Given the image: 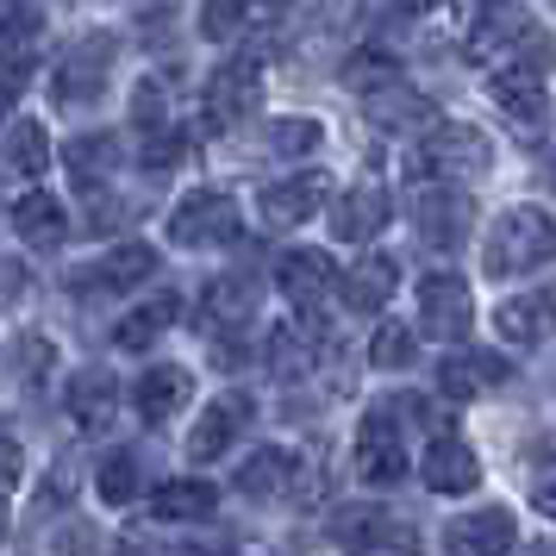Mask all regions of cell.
Wrapping results in <instances>:
<instances>
[{
	"label": "cell",
	"instance_id": "obj_1",
	"mask_svg": "<svg viewBox=\"0 0 556 556\" xmlns=\"http://www.w3.org/2000/svg\"><path fill=\"white\" fill-rule=\"evenodd\" d=\"M463 51L476 56V63H494V70H506V63L551 70L556 63V45L538 31V20H531L519 0H488L476 13V26H469V45Z\"/></svg>",
	"mask_w": 556,
	"mask_h": 556
},
{
	"label": "cell",
	"instance_id": "obj_2",
	"mask_svg": "<svg viewBox=\"0 0 556 556\" xmlns=\"http://www.w3.org/2000/svg\"><path fill=\"white\" fill-rule=\"evenodd\" d=\"M488 163H494V144H488L476 126L438 119V126L406 151V176L413 181H469V176H488Z\"/></svg>",
	"mask_w": 556,
	"mask_h": 556
},
{
	"label": "cell",
	"instance_id": "obj_3",
	"mask_svg": "<svg viewBox=\"0 0 556 556\" xmlns=\"http://www.w3.org/2000/svg\"><path fill=\"white\" fill-rule=\"evenodd\" d=\"M551 256H556V219L544 206H513L488 238L481 269L488 276H526V269H544Z\"/></svg>",
	"mask_w": 556,
	"mask_h": 556
},
{
	"label": "cell",
	"instance_id": "obj_4",
	"mask_svg": "<svg viewBox=\"0 0 556 556\" xmlns=\"http://www.w3.org/2000/svg\"><path fill=\"white\" fill-rule=\"evenodd\" d=\"M413 231H419V244H431V251H444V256L463 251L469 231H476V201L456 194L451 181H426L413 194Z\"/></svg>",
	"mask_w": 556,
	"mask_h": 556
},
{
	"label": "cell",
	"instance_id": "obj_5",
	"mask_svg": "<svg viewBox=\"0 0 556 556\" xmlns=\"http://www.w3.org/2000/svg\"><path fill=\"white\" fill-rule=\"evenodd\" d=\"M256 101H263V70H256V56H231V63H219L201 88V126L206 131L244 126V113H256Z\"/></svg>",
	"mask_w": 556,
	"mask_h": 556
},
{
	"label": "cell",
	"instance_id": "obj_6",
	"mask_svg": "<svg viewBox=\"0 0 556 556\" xmlns=\"http://www.w3.org/2000/svg\"><path fill=\"white\" fill-rule=\"evenodd\" d=\"M231 238H238V201L226 188H194L169 213V244H181V251H213V244H231Z\"/></svg>",
	"mask_w": 556,
	"mask_h": 556
},
{
	"label": "cell",
	"instance_id": "obj_7",
	"mask_svg": "<svg viewBox=\"0 0 556 556\" xmlns=\"http://www.w3.org/2000/svg\"><path fill=\"white\" fill-rule=\"evenodd\" d=\"M113 56H119V38L113 31H81L76 45L63 51V63H56V101L63 106H81V101H94L106 88V76H113Z\"/></svg>",
	"mask_w": 556,
	"mask_h": 556
},
{
	"label": "cell",
	"instance_id": "obj_8",
	"mask_svg": "<svg viewBox=\"0 0 556 556\" xmlns=\"http://www.w3.org/2000/svg\"><path fill=\"white\" fill-rule=\"evenodd\" d=\"M419 326H426V338H438V344H463L469 326H476L469 281L451 276V269H438V276L419 281Z\"/></svg>",
	"mask_w": 556,
	"mask_h": 556
},
{
	"label": "cell",
	"instance_id": "obj_9",
	"mask_svg": "<svg viewBox=\"0 0 556 556\" xmlns=\"http://www.w3.org/2000/svg\"><path fill=\"white\" fill-rule=\"evenodd\" d=\"M326 194H331V176H326V169L281 176V181H269V188L256 194V213H263V226H269V231H294V226H306V219L326 206Z\"/></svg>",
	"mask_w": 556,
	"mask_h": 556
},
{
	"label": "cell",
	"instance_id": "obj_10",
	"mask_svg": "<svg viewBox=\"0 0 556 556\" xmlns=\"http://www.w3.org/2000/svg\"><path fill=\"white\" fill-rule=\"evenodd\" d=\"M276 281H281V294L294 301V313L319 319V306L338 294V263H331L326 251H313V244H294V251L276 263Z\"/></svg>",
	"mask_w": 556,
	"mask_h": 556
},
{
	"label": "cell",
	"instance_id": "obj_11",
	"mask_svg": "<svg viewBox=\"0 0 556 556\" xmlns=\"http://www.w3.org/2000/svg\"><path fill=\"white\" fill-rule=\"evenodd\" d=\"M251 394H213V401L201 406V419H194V431H188V456L194 463H219V456L244 438V426H251Z\"/></svg>",
	"mask_w": 556,
	"mask_h": 556
},
{
	"label": "cell",
	"instance_id": "obj_12",
	"mask_svg": "<svg viewBox=\"0 0 556 556\" xmlns=\"http://www.w3.org/2000/svg\"><path fill=\"white\" fill-rule=\"evenodd\" d=\"M519 544V526L506 506H476L444 526V556H506Z\"/></svg>",
	"mask_w": 556,
	"mask_h": 556
},
{
	"label": "cell",
	"instance_id": "obj_13",
	"mask_svg": "<svg viewBox=\"0 0 556 556\" xmlns=\"http://www.w3.org/2000/svg\"><path fill=\"white\" fill-rule=\"evenodd\" d=\"M356 476L369 488H394L406 476V444H401V426L388 413H369L356 426Z\"/></svg>",
	"mask_w": 556,
	"mask_h": 556
},
{
	"label": "cell",
	"instance_id": "obj_14",
	"mask_svg": "<svg viewBox=\"0 0 556 556\" xmlns=\"http://www.w3.org/2000/svg\"><path fill=\"white\" fill-rule=\"evenodd\" d=\"M156 276V251L151 244H113V251L94 263V269H76L70 288H101V294H131V288H144Z\"/></svg>",
	"mask_w": 556,
	"mask_h": 556
},
{
	"label": "cell",
	"instance_id": "obj_15",
	"mask_svg": "<svg viewBox=\"0 0 556 556\" xmlns=\"http://www.w3.org/2000/svg\"><path fill=\"white\" fill-rule=\"evenodd\" d=\"M188 401H194V376H188V369H176V363H156V369H144V376H138V388H131V406H138V419H144V426H169Z\"/></svg>",
	"mask_w": 556,
	"mask_h": 556
},
{
	"label": "cell",
	"instance_id": "obj_16",
	"mask_svg": "<svg viewBox=\"0 0 556 556\" xmlns=\"http://www.w3.org/2000/svg\"><path fill=\"white\" fill-rule=\"evenodd\" d=\"M251 313H256V281L251 276H213L201 288V301H194V326L231 331V326H244Z\"/></svg>",
	"mask_w": 556,
	"mask_h": 556
},
{
	"label": "cell",
	"instance_id": "obj_17",
	"mask_svg": "<svg viewBox=\"0 0 556 556\" xmlns=\"http://www.w3.org/2000/svg\"><path fill=\"white\" fill-rule=\"evenodd\" d=\"M363 113H369V126H381V131H419V138H426V131L438 126V106H431L426 94L401 88V81H381V88H369Z\"/></svg>",
	"mask_w": 556,
	"mask_h": 556
},
{
	"label": "cell",
	"instance_id": "obj_18",
	"mask_svg": "<svg viewBox=\"0 0 556 556\" xmlns=\"http://www.w3.org/2000/svg\"><path fill=\"white\" fill-rule=\"evenodd\" d=\"M381 219H388V194H381L376 181H356V188H344L338 206H331V238H338V244H369L381 231Z\"/></svg>",
	"mask_w": 556,
	"mask_h": 556
},
{
	"label": "cell",
	"instance_id": "obj_19",
	"mask_svg": "<svg viewBox=\"0 0 556 556\" xmlns=\"http://www.w3.org/2000/svg\"><path fill=\"white\" fill-rule=\"evenodd\" d=\"M488 101L501 106L506 119H519L531 126L538 113H544V70H531V63H506L488 76Z\"/></svg>",
	"mask_w": 556,
	"mask_h": 556
},
{
	"label": "cell",
	"instance_id": "obj_20",
	"mask_svg": "<svg viewBox=\"0 0 556 556\" xmlns=\"http://www.w3.org/2000/svg\"><path fill=\"white\" fill-rule=\"evenodd\" d=\"M419 476H426L431 494H476L481 463H476V451H469L463 438H438V444L426 451V463H419Z\"/></svg>",
	"mask_w": 556,
	"mask_h": 556
},
{
	"label": "cell",
	"instance_id": "obj_21",
	"mask_svg": "<svg viewBox=\"0 0 556 556\" xmlns=\"http://www.w3.org/2000/svg\"><path fill=\"white\" fill-rule=\"evenodd\" d=\"M394 288H401V263L388 251H369L344 276V313H381V306L394 301Z\"/></svg>",
	"mask_w": 556,
	"mask_h": 556
},
{
	"label": "cell",
	"instance_id": "obj_22",
	"mask_svg": "<svg viewBox=\"0 0 556 556\" xmlns=\"http://www.w3.org/2000/svg\"><path fill=\"white\" fill-rule=\"evenodd\" d=\"M288 488H294V451L256 444V451L238 463V494H251V501H281Z\"/></svg>",
	"mask_w": 556,
	"mask_h": 556
},
{
	"label": "cell",
	"instance_id": "obj_23",
	"mask_svg": "<svg viewBox=\"0 0 556 556\" xmlns=\"http://www.w3.org/2000/svg\"><path fill=\"white\" fill-rule=\"evenodd\" d=\"M63 163H70V176H76V188L88 194H106V176L119 169V138L113 131H88V138H70L63 144Z\"/></svg>",
	"mask_w": 556,
	"mask_h": 556
},
{
	"label": "cell",
	"instance_id": "obj_24",
	"mask_svg": "<svg viewBox=\"0 0 556 556\" xmlns=\"http://www.w3.org/2000/svg\"><path fill=\"white\" fill-rule=\"evenodd\" d=\"M7 219H13V238L20 244H38V251H51V244L70 238V213L56 206V194H20Z\"/></svg>",
	"mask_w": 556,
	"mask_h": 556
},
{
	"label": "cell",
	"instance_id": "obj_25",
	"mask_svg": "<svg viewBox=\"0 0 556 556\" xmlns=\"http://www.w3.org/2000/svg\"><path fill=\"white\" fill-rule=\"evenodd\" d=\"M113 394H119V388H113V376H106V369H76V376H70V394H63V406H70V419H76L81 431H101L106 419H113Z\"/></svg>",
	"mask_w": 556,
	"mask_h": 556
},
{
	"label": "cell",
	"instance_id": "obj_26",
	"mask_svg": "<svg viewBox=\"0 0 556 556\" xmlns=\"http://www.w3.org/2000/svg\"><path fill=\"white\" fill-rule=\"evenodd\" d=\"M556 326V294H526V301H506L494 313V331H501L506 344H544V331Z\"/></svg>",
	"mask_w": 556,
	"mask_h": 556
},
{
	"label": "cell",
	"instance_id": "obj_27",
	"mask_svg": "<svg viewBox=\"0 0 556 556\" xmlns=\"http://www.w3.org/2000/svg\"><path fill=\"white\" fill-rule=\"evenodd\" d=\"M176 319H181V294H151L138 313H126V319L113 326V344H119V351H144V344H156Z\"/></svg>",
	"mask_w": 556,
	"mask_h": 556
},
{
	"label": "cell",
	"instance_id": "obj_28",
	"mask_svg": "<svg viewBox=\"0 0 556 556\" xmlns=\"http://www.w3.org/2000/svg\"><path fill=\"white\" fill-rule=\"evenodd\" d=\"M51 163V131L38 119H13L7 126V181H38Z\"/></svg>",
	"mask_w": 556,
	"mask_h": 556
},
{
	"label": "cell",
	"instance_id": "obj_29",
	"mask_svg": "<svg viewBox=\"0 0 556 556\" xmlns=\"http://www.w3.org/2000/svg\"><path fill=\"white\" fill-rule=\"evenodd\" d=\"M388 526H394V513H381V506H344V513H331V538L351 556H369L388 538Z\"/></svg>",
	"mask_w": 556,
	"mask_h": 556
},
{
	"label": "cell",
	"instance_id": "obj_30",
	"mask_svg": "<svg viewBox=\"0 0 556 556\" xmlns=\"http://www.w3.org/2000/svg\"><path fill=\"white\" fill-rule=\"evenodd\" d=\"M494 381H506L501 356H451V363L438 369V388H444L451 401H476L481 388H494Z\"/></svg>",
	"mask_w": 556,
	"mask_h": 556
},
{
	"label": "cell",
	"instance_id": "obj_31",
	"mask_svg": "<svg viewBox=\"0 0 556 556\" xmlns=\"http://www.w3.org/2000/svg\"><path fill=\"white\" fill-rule=\"evenodd\" d=\"M263 356H269V376H276V381H294V376H306V369H313L319 344H313V331H301V326H276Z\"/></svg>",
	"mask_w": 556,
	"mask_h": 556
},
{
	"label": "cell",
	"instance_id": "obj_32",
	"mask_svg": "<svg viewBox=\"0 0 556 556\" xmlns=\"http://www.w3.org/2000/svg\"><path fill=\"white\" fill-rule=\"evenodd\" d=\"M213 506H219V494L206 481H163L151 494L156 519H213Z\"/></svg>",
	"mask_w": 556,
	"mask_h": 556
},
{
	"label": "cell",
	"instance_id": "obj_33",
	"mask_svg": "<svg viewBox=\"0 0 556 556\" xmlns=\"http://www.w3.org/2000/svg\"><path fill=\"white\" fill-rule=\"evenodd\" d=\"M413 356H419L413 331H406L401 319H381L376 338H369V363H376V369H413Z\"/></svg>",
	"mask_w": 556,
	"mask_h": 556
},
{
	"label": "cell",
	"instance_id": "obj_34",
	"mask_svg": "<svg viewBox=\"0 0 556 556\" xmlns=\"http://www.w3.org/2000/svg\"><path fill=\"white\" fill-rule=\"evenodd\" d=\"M94 494H101L106 506H131V501H138V463H131L126 451L106 456L101 476H94Z\"/></svg>",
	"mask_w": 556,
	"mask_h": 556
},
{
	"label": "cell",
	"instance_id": "obj_35",
	"mask_svg": "<svg viewBox=\"0 0 556 556\" xmlns=\"http://www.w3.org/2000/svg\"><path fill=\"white\" fill-rule=\"evenodd\" d=\"M56 363V344L51 338H13V351H7V369L13 381H45Z\"/></svg>",
	"mask_w": 556,
	"mask_h": 556
},
{
	"label": "cell",
	"instance_id": "obj_36",
	"mask_svg": "<svg viewBox=\"0 0 556 556\" xmlns=\"http://www.w3.org/2000/svg\"><path fill=\"white\" fill-rule=\"evenodd\" d=\"M319 138H326L319 119H276V126H269V151L276 156H306Z\"/></svg>",
	"mask_w": 556,
	"mask_h": 556
},
{
	"label": "cell",
	"instance_id": "obj_37",
	"mask_svg": "<svg viewBox=\"0 0 556 556\" xmlns=\"http://www.w3.org/2000/svg\"><path fill=\"white\" fill-rule=\"evenodd\" d=\"M244 20H251V0H206L201 7V31L213 38V45H226Z\"/></svg>",
	"mask_w": 556,
	"mask_h": 556
},
{
	"label": "cell",
	"instance_id": "obj_38",
	"mask_svg": "<svg viewBox=\"0 0 556 556\" xmlns=\"http://www.w3.org/2000/svg\"><path fill=\"white\" fill-rule=\"evenodd\" d=\"M131 126L144 131V138L151 131H169V106H163V88L156 81H138L131 88Z\"/></svg>",
	"mask_w": 556,
	"mask_h": 556
},
{
	"label": "cell",
	"instance_id": "obj_39",
	"mask_svg": "<svg viewBox=\"0 0 556 556\" xmlns=\"http://www.w3.org/2000/svg\"><path fill=\"white\" fill-rule=\"evenodd\" d=\"M0 51H7V101H20V94H26V81H31V70H38V45L0 38Z\"/></svg>",
	"mask_w": 556,
	"mask_h": 556
},
{
	"label": "cell",
	"instance_id": "obj_40",
	"mask_svg": "<svg viewBox=\"0 0 556 556\" xmlns=\"http://www.w3.org/2000/svg\"><path fill=\"white\" fill-rule=\"evenodd\" d=\"M181 151H188V131H151L144 138V169H169V163H181Z\"/></svg>",
	"mask_w": 556,
	"mask_h": 556
},
{
	"label": "cell",
	"instance_id": "obj_41",
	"mask_svg": "<svg viewBox=\"0 0 556 556\" xmlns=\"http://www.w3.org/2000/svg\"><path fill=\"white\" fill-rule=\"evenodd\" d=\"M369 556H426V544H419V531L406 526V519H394V526H388V538H381Z\"/></svg>",
	"mask_w": 556,
	"mask_h": 556
},
{
	"label": "cell",
	"instance_id": "obj_42",
	"mask_svg": "<svg viewBox=\"0 0 556 556\" xmlns=\"http://www.w3.org/2000/svg\"><path fill=\"white\" fill-rule=\"evenodd\" d=\"M94 551H101V538H94L88 526H63L56 544H51V556H94Z\"/></svg>",
	"mask_w": 556,
	"mask_h": 556
},
{
	"label": "cell",
	"instance_id": "obj_43",
	"mask_svg": "<svg viewBox=\"0 0 556 556\" xmlns=\"http://www.w3.org/2000/svg\"><path fill=\"white\" fill-rule=\"evenodd\" d=\"M531 501H538V513H544V519H556V463H544V469H538Z\"/></svg>",
	"mask_w": 556,
	"mask_h": 556
},
{
	"label": "cell",
	"instance_id": "obj_44",
	"mask_svg": "<svg viewBox=\"0 0 556 556\" xmlns=\"http://www.w3.org/2000/svg\"><path fill=\"white\" fill-rule=\"evenodd\" d=\"M7 301L13 306L26 301V269H20V263H7Z\"/></svg>",
	"mask_w": 556,
	"mask_h": 556
},
{
	"label": "cell",
	"instance_id": "obj_45",
	"mask_svg": "<svg viewBox=\"0 0 556 556\" xmlns=\"http://www.w3.org/2000/svg\"><path fill=\"white\" fill-rule=\"evenodd\" d=\"M288 7H294V0H251V13H256V20H281Z\"/></svg>",
	"mask_w": 556,
	"mask_h": 556
},
{
	"label": "cell",
	"instance_id": "obj_46",
	"mask_svg": "<svg viewBox=\"0 0 556 556\" xmlns=\"http://www.w3.org/2000/svg\"><path fill=\"white\" fill-rule=\"evenodd\" d=\"M181 556H238V551H226V544H188Z\"/></svg>",
	"mask_w": 556,
	"mask_h": 556
},
{
	"label": "cell",
	"instance_id": "obj_47",
	"mask_svg": "<svg viewBox=\"0 0 556 556\" xmlns=\"http://www.w3.org/2000/svg\"><path fill=\"white\" fill-rule=\"evenodd\" d=\"M526 556H556V544H531V551Z\"/></svg>",
	"mask_w": 556,
	"mask_h": 556
},
{
	"label": "cell",
	"instance_id": "obj_48",
	"mask_svg": "<svg viewBox=\"0 0 556 556\" xmlns=\"http://www.w3.org/2000/svg\"><path fill=\"white\" fill-rule=\"evenodd\" d=\"M401 7H413V13H426V7H438V0H401Z\"/></svg>",
	"mask_w": 556,
	"mask_h": 556
}]
</instances>
